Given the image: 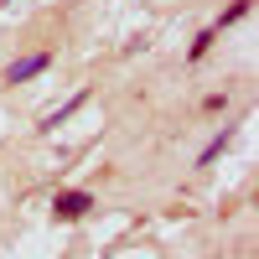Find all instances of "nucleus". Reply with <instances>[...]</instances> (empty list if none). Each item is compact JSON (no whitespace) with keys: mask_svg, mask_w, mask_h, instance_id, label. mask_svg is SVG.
<instances>
[{"mask_svg":"<svg viewBox=\"0 0 259 259\" xmlns=\"http://www.w3.org/2000/svg\"><path fill=\"white\" fill-rule=\"evenodd\" d=\"M89 212H94V192H83V187H62L52 197V218L57 223H78V218H89Z\"/></svg>","mask_w":259,"mask_h":259,"instance_id":"1","label":"nucleus"},{"mask_svg":"<svg viewBox=\"0 0 259 259\" xmlns=\"http://www.w3.org/2000/svg\"><path fill=\"white\" fill-rule=\"evenodd\" d=\"M52 68V52H31V57H16L6 68V83H26V78H41Z\"/></svg>","mask_w":259,"mask_h":259,"instance_id":"2","label":"nucleus"},{"mask_svg":"<svg viewBox=\"0 0 259 259\" xmlns=\"http://www.w3.org/2000/svg\"><path fill=\"white\" fill-rule=\"evenodd\" d=\"M83 104H89V94H73V99H68V104H57V109H52V114H47V119H41V124H36V130H41V135H52V130H57V124H68V119H73V114H78V109H83Z\"/></svg>","mask_w":259,"mask_h":259,"instance_id":"3","label":"nucleus"},{"mask_svg":"<svg viewBox=\"0 0 259 259\" xmlns=\"http://www.w3.org/2000/svg\"><path fill=\"white\" fill-rule=\"evenodd\" d=\"M228 140H233V130L223 124V130H218V135H212V140L202 145V156H197V166H212V161H218V156H223V150H228Z\"/></svg>","mask_w":259,"mask_h":259,"instance_id":"4","label":"nucleus"},{"mask_svg":"<svg viewBox=\"0 0 259 259\" xmlns=\"http://www.w3.org/2000/svg\"><path fill=\"white\" fill-rule=\"evenodd\" d=\"M249 11H254V0H233V6H228L218 21H212V31H223V26H239V21H244Z\"/></svg>","mask_w":259,"mask_h":259,"instance_id":"5","label":"nucleus"},{"mask_svg":"<svg viewBox=\"0 0 259 259\" xmlns=\"http://www.w3.org/2000/svg\"><path fill=\"white\" fill-rule=\"evenodd\" d=\"M212 41H218V31H212V26L197 31V36H192V47H187V62H202V57L212 52Z\"/></svg>","mask_w":259,"mask_h":259,"instance_id":"6","label":"nucleus"}]
</instances>
